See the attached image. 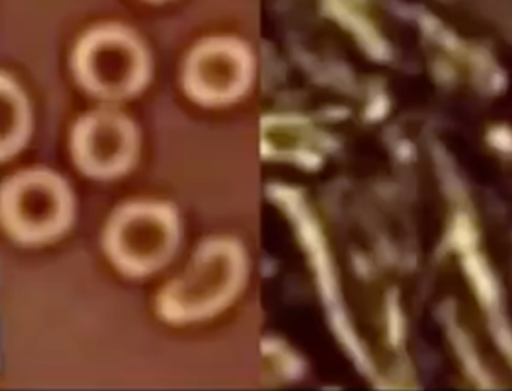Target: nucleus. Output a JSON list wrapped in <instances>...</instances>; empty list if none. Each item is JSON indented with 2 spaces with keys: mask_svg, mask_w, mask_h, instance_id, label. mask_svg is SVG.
I'll list each match as a JSON object with an SVG mask.
<instances>
[{
  "mask_svg": "<svg viewBox=\"0 0 512 391\" xmlns=\"http://www.w3.org/2000/svg\"><path fill=\"white\" fill-rule=\"evenodd\" d=\"M72 218V191L54 171L30 168L0 185V227L15 242H53L68 230Z\"/></svg>",
  "mask_w": 512,
  "mask_h": 391,
  "instance_id": "obj_1",
  "label": "nucleus"
},
{
  "mask_svg": "<svg viewBox=\"0 0 512 391\" xmlns=\"http://www.w3.org/2000/svg\"><path fill=\"white\" fill-rule=\"evenodd\" d=\"M144 59L137 42L119 29L87 33L77 45L72 68L89 92L119 98L132 92L143 77Z\"/></svg>",
  "mask_w": 512,
  "mask_h": 391,
  "instance_id": "obj_2",
  "label": "nucleus"
},
{
  "mask_svg": "<svg viewBox=\"0 0 512 391\" xmlns=\"http://www.w3.org/2000/svg\"><path fill=\"white\" fill-rule=\"evenodd\" d=\"M134 150V132L123 117L98 111L78 120L72 131L71 152L81 171L110 177L128 165Z\"/></svg>",
  "mask_w": 512,
  "mask_h": 391,
  "instance_id": "obj_3",
  "label": "nucleus"
},
{
  "mask_svg": "<svg viewBox=\"0 0 512 391\" xmlns=\"http://www.w3.org/2000/svg\"><path fill=\"white\" fill-rule=\"evenodd\" d=\"M30 131L32 113L26 95L11 77L0 72V161L17 155Z\"/></svg>",
  "mask_w": 512,
  "mask_h": 391,
  "instance_id": "obj_4",
  "label": "nucleus"
}]
</instances>
